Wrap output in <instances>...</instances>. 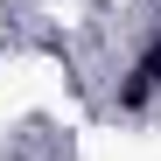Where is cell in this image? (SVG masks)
<instances>
[{
	"instance_id": "cell-1",
	"label": "cell",
	"mask_w": 161,
	"mask_h": 161,
	"mask_svg": "<svg viewBox=\"0 0 161 161\" xmlns=\"http://www.w3.org/2000/svg\"><path fill=\"white\" fill-rule=\"evenodd\" d=\"M154 91H161V28L147 35L140 63L126 70V84H119V112H147V105H154Z\"/></svg>"
}]
</instances>
